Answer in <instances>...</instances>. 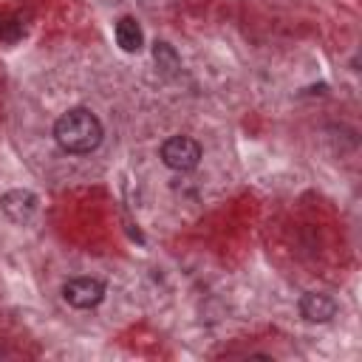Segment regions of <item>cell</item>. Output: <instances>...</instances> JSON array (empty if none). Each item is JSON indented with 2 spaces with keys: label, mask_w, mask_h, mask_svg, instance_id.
<instances>
[{
  "label": "cell",
  "mask_w": 362,
  "mask_h": 362,
  "mask_svg": "<svg viewBox=\"0 0 362 362\" xmlns=\"http://www.w3.org/2000/svg\"><path fill=\"white\" fill-rule=\"evenodd\" d=\"M113 34H116V42L122 45V51H127V54H136V51H141V45H144L141 25H139L133 17H122V20L116 23Z\"/></svg>",
  "instance_id": "cell-6"
},
{
  "label": "cell",
  "mask_w": 362,
  "mask_h": 362,
  "mask_svg": "<svg viewBox=\"0 0 362 362\" xmlns=\"http://www.w3.org/2000/svg\"><path fill=\"white\" fill-rule=\"evenodd\" d=\"M0 209H3L11 221L23 223V221H28V218L34 215V209H37V195L28 192V189H11V192H6V195L0 198Z\"/></svg>",
  "instance_id": "cell-4"
},
{
  "label": "cell",
  "mask_w": 362,
  "mask_h": 362,
  "mask_svg": "<svg viewBox=\"0 0 362 362\" xmlns=\"http://www.w3.org/2000/svg\"><path fill=\"white\" fill-rule=\"evenodd\" d=\"M153 57H156V65H158L161 71H167V74H173V71L181 68V59H178V54L173 51L170 42H156V45H153Z\"/></svg>",
  "instance_id": "cell-7"
},
{
  "label": "cell",
  "mask_w": 362,
  "mask_h": 362,
  "mask_svg": "<svg viewBox=\"0 0 362 362\" xmlns=\"http://www.w3.org/2000/svg\"><path fill=\"white\" fill-rule=\"evenodd\" d=\"M23 31H25V25H23L20 17H14V14H0V40H3V42H17V40L23 37Z\"/></svg>",
  "instance_id": "cell-8"
},
{
  "label": "cell",
  "mask_w": 362,
  "mask_h": 362,
  "mask_svg": "<svg viewBox=\"0 0 362 362\" xmlns=\"http://www.w3.org/2000/svg\"><path fill=\"white\" fill-rule=\"evenodd\" d=\"M62 297L74 308H96L105 300V286L96 277H74L62 286Z\"/></svg>",
  "instance_id": "cell-3"
},
{
  "label": "cell",
  "mask_w": 362,
  "mask_h": 362,
  "mask_svg": "<svg viewBox=\"0 0 362 362\" xmlns=\"http://www.w3.org/2000/svg\"><path fill=\"white\" fill-rule=\"evenodd\" d=\"M161 161L175 173H189L201 161V144L189 136H170L161 144Z\"/></svg>",
  "instance_id": "cell-2"
},
{
  "label": "cell",
  "mask_w": 362,
  "mask_h": 362,
  "mask_svg": "<svg viewBox=\"0 0 362 362\" xmlns=\"http://www.w3.org/2000/svg\"><path fill=\"white\" fill-rule=\"evenodd\" d=\"M54 139L65 153H90L102 141V122L88 107H71L57 119Z\"/></svg>",
  "instance_id": "cell-1"
},
{
  "label": "cell",
  "mask_w": 362,
  "mask_h": 362,
  "mask_svg": "<svg viewBox=\"0 0 362 362\" xmlns=\"http://www.w3.org/2000/svg\"><path fill=\"white\" fill-rule=\"evenodd\" d=\"M300 314H303V320H308V322H328V320L337 314V303H334L328 294L308 291V294L300 297Z\"/></svg>",
  "instance_id": "cell-5"
}]
</instances>
